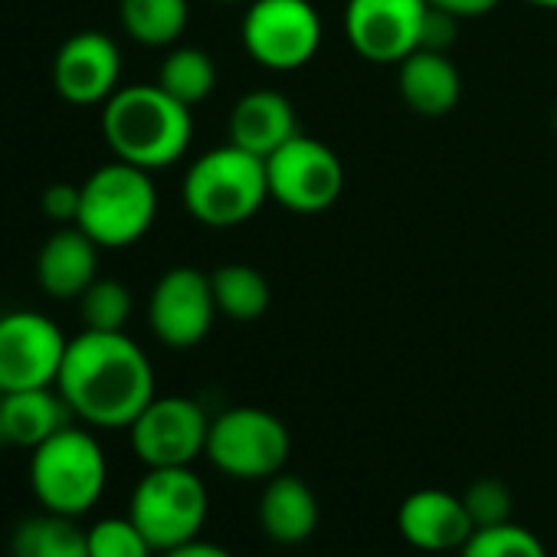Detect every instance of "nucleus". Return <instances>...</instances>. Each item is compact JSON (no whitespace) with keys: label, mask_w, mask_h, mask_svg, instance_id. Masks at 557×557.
<instances>
[{"label":"nucleus","mask_w":557,"mask_h":557,"mask_svg":"<svg viewBox=\"0 0 557 557\" xmlns=\"http://www.w3.org/2000/svg\"><path fill=\"white\" fill-rule=\"evenodd\" d=\"M57 391L73 417L96 430H128L158 397L154 368L125 332H79L70 338Z\"/></svg>","instance_id":"1"},{"label":"nucleus","mask_w":557,"mask_h":557,"mask_svg":"<svg viewBox=\"0 0 557 557\" xmlns=\"http://www.w3.org/2000/svg\"><path fill=\"white\" fill-rule=\"evenodd\" d=\"M102 135L119 161L161 171L187 154L194 119L190 109L158 83H138L122 86L102 106Z\"/></svg>","instance_id":"2"},{"label":"nucleus","mask_w":557,"mask_h":557,"mask_svg":"<svg viewBox=\"0 0 557 557\" xmlns=\"http://www.w3.org/2000/svg\"><path fill=\"white\" fill-rule=\"evenodd\" d=\"M30 492L40 508L79 518L99 505L109 485V459L102 443L83 426H63L57 436L30 449Z\"/></svg>","instance_id":"3"},{"label":"nucleus","mask_w":557,"mask_h":557,"mask_svg":"<svg viewBox=\"0 0 557 557\" xmlns=\"http://www.w3.org/2000/svg\"><path fill=\"white\" fill-rule=\"evenodd\" d=\"M181 197L197 223L213 230L239 226L252 220L269 197L265 161L226 141L187 168Z\"/></svg>","instance_id":"4"},{"label":"nucleus","mask_w":557,"mask_h":557,"mask_svg":"<svg viewBox=\"0 0 557 557\" xmlns=\"http://www.w3.org/2000/svg\"><path fill=\"white\" fill-rule=\"evenodd\" d=\"M158 216V190L151 171L128 161L96 168L79 184L76 226L86 230L102 249H125L145 239Z\"/></svg>","instance_id":"5"},{"label":"nucleus","mask_w":557,"mask_h":557,"mask_svg":"<svg viewBox=\"0 0 557 557\" xmlns=\"http://www.w3.org/2000/svg\"><path fill=\"white\" fill-rule=\"evenodd\" d=\"M207 515L210 492L190 466L145 469L128 502V518L141 528L154 554L197 541Z\"/></svg>","instance_id":"6"},{"label":"nucleus","mask_w":557,"mask_h":557,"mask_svg":"<svg viewBox=\"0 0 557 557\" xmlns=\"http://www.w3.org/2000/svg\"><path fill=\"white\" fill-rule=\"evenodd\" d=\"M216 472L243 482H265L286 472L293 433L262 407H230L210 420L207 453Z\"/></svg>","instance_id":"7"},{"label":"nucleus","mask_w":557,"mask_h":557,"mask_svg":"<svg viewBox=\"0 0 557 557\" xmlns=\"http://www.w3.org/2000/svg\"><path fill=\"white\" fill-rule=\"evenodd\" d=\"M239 37L262 70L296 73L319 57L325 27L309 0H249Z\"/></svg>","instance_id":"8"},{"label":"nucleus","mask_w":557,"mask_h":557,"mask_svg":"<svg viewBox=\"0 0 557 557\" xmlns=\"http://www.w3.org/2000/svg\"><path fill=\"white\" fill-rule=\"evenodd\" d=\"M265 181L269 197L278 207L312 216L338 203L345 190V164L325 141L299 132L265 158Z\"/></svg>","instance_id":"9"},{"label":"nucleus","mask_w":557,"mask_h":557,"mask_svg":"<svg viewBox=\"0 0 557 557\" xmlns=\"http://www.w3.org/2000/svg\"><path fill=\"white\" fill-rule=\"evenodd\" d=\"M70 338L63 329L30 309L0 315V391L57 387Z\"/></svg>","instance_id":"10"},{"label":"nucleus","mask_w":557,"mask_h":557,"mask_svg":"<svg viewBox=\"0 0 557 557\" xmlns=\"http://www.w3.org/2000/svg\"><path fill=\"white\" fill-rule=\"evenodd\" d=\"M210 420L190 397H154L128 426V440L145 469L194 466L207 453Z\"/></svg>","instance_id":"11"},{"label":"nucleus","mask_w":557,"mask_h":557,"mask_svg":"<svg viewBox=\"0 0 557 557\" xmlns=\"http://www.w3.org/2000/svg\"><path fill=\"white\" fill-rule=\"evenodd\" d=\"M426 14V0H348L345 34L361 60L397 66L420 50Z\"/></svg>","instance_id":"12"},{"label":"nucleus","mask_w":557,"mask_h":557,"mask_svg":"<svg viewBox=\"0 0 557 557\" xmlns=\"http://www.w3.org/2000/svg\"><path fill=\"white\" fill-rule=\"evenodd\" d=\"M216 315L210 275L194 265L168 269L148 299V325L154 338L174 351L197 348L210 335Z\"/></svg>","instance_id":"13"},{"label":"nucleus","mask_w":557,"mask_h":557,"mask_svg":"<svg viewBox=\"0 0 557 557\" xmlns=\"http://www.w3.org/2000/svg\"><path fill=\"white\" fill-rule=\"evenodd\" d=\"M122 53L112 37L73 34L53 60V86L70 106H106L122 86Z\"/></svg>","instance_id":"14"},{"label":"nucleus","mask_w":557,"mask_h":557,"mask_svg":"<svg viewBox=\"0 0 557 557\" xmlns=\"http://www.w3.org/2000/svg\"><path fill=\"white\" fill-rule=\"evenodd\" d=\"M397 528H400L404 541L423 554L462 550V544L475 531L462 495H453L446 488L410 492L397 508Z\"/></svg>","instance_id":"15"},{"label":"nucleus","mask_w":557,"mask_h":557,"mask_svg":"<svg viewBox=\"0 0 557 557\" xmlns=\"http://www.w3.org/2000/svg\"><path fill=\"white\" fill-rule=\"evenodd\" d=\"M99 243L76 223L60 226L37 252V283L50 299H79L99 278Z\"/></svg>","instance_id":"16"},{"label":"nucleus","mask_w":557,"mask_h":557,"mask_svg":"<svg viewBox=\"0 0 557 557\" xmlns=\"http://www.w3.org/2000/svg\"><path fill=\"white\" fill-rule=\"evenodd\" d=\"M226 132H230V145L265 161L272 151H278L299 135V115L283 92L252 89L233 106Z\"/></svg>","instance_id":"17"},{"label":"nucleus","mask_w":557,"mask_h":557,"mask_svg":"<svg viewBox=\"0 0 557 557\" xmlns=\"http://www.w3.org/2000/svg\"><path fill=\"white\" fill-rule=\"evenodd\" d=\"M256 515H259V528L269 541L283 544V547H296L315 534V528L322 521V505L306 479H299L293 472H278V475L265 479Z\"/></svg>","instance_id":"18"},{"label":"nucleus","mask_w":557,"mask_h":557,"mask_svg":"<svg viewBox=\"0 0 557 557\" xmlns=\"http://www.w3.org/2000/svg\"><path fill=\"white\" fill-rule=\"evenodd\" d=\"M397 89L413 115L443 119L459 106L462 79L446 53L417 50L404 63H397Z\"/></svg>","instance_id":"19"},{"label":"nucleus","mask_w":557,"mask_h":557,"mask_svg":"<svg viewBox=\"0 0 557 557\" xmlns=\"http://www.w3.org/2000/svg\"><path fill=\"white\" fill-rule=\"evenodd\" d=\"M73 420V410L57 387L14 391L4 394V404H0V443L37 449Z\"/></svg>","instance_id":"20"},{"label":"nucleus","mask_w":557,"mask_h":557,"mask_svg":"<svg viewBox=\"0 0 557 557\" xmlns=\"http://www.w3.org/2000/svg\"><path fill=\"white\" fill-rule=\"evenodd\" d=\"M11 557H89L86 528H79L70 515L44 508L14 528Z\"/></svg>","instance_id":"21"},{"label":"nucleus","mask_w":557,"mask_h":557,"mask_svg":"<svg viewBox=\"0 0 557 557\" xmlns=\"http://www.w3.org/2000/svg\"><path fill=\"white\" fill-rule=\"evenodd\" d=\"M210 289H213L216 312L233 322H256L265 315L272 302L269 278L246 262H223L220 269H213Z\"/></svg>","instance_id":"22"},{"label":"nucleus","mask_w":557,"mask_h":557,"mask_svg":"<svg viewBox=\"0 0 557 557\" xmlns=\"http://www.w3.org/2000/svg\"><path fill=\"white\" fill-rule=\"evenodd\" d=\"M122 30L141 47H171L190 21L187 0H119Z\"/></svg>","instance_id":"23"},{"label":"nucleus","mask_w":557,"mask_h":557,"mask_svg":"<svg viewBox=\"0 0 557 557\" xmlns=\"http://www.w3.org/2000/svg\"><path fill=\"white\" fill-rule=\"evenodd\" d=\"M154 83L168 96H174L177 102L194 109L203 99H210V92L216 89V63L200 47H174L161 60V70H158Z\"/></svg>","instance_id":"24"},{"label":"nucleus","mask_w":557,"mask_h":557,"mask_svg":"<svg viewBox=\"0 0 557 557\" xmlns=\"http://www.w3.org/2000/svg\"><path fill=\"white\" fill-rule=\"evenodd\" d=\"M132 309V289L119 278H96L79 296V315L89 332H125Z\"/></svg>","instance_id":"25"},{"label":"nucleus","mask_w":557,"mask_h":557,"mask_svg":"<svg viewBox=\"0 0 557 557\" xmlns=\"http://www.w3.org/2000/svg\"><path fill=\"white\" fill-rule=\"evenodd\" d=\"M459 557H547L541 537L524 524L505 521L492 528H475L462 544Z\"/></svg>","instance_id":"26"},{"label":"nucleus","mask_w":557,"mask_h":557,"mask_svg":"<svg viewBox=\"0 0 557 557\" xmlns=\"http://www.w3.org/2000/svg\"><path fill=\"white\" fill-rule=\"evenodd\" d=\"M89 557H158L141 528L125 515L99 518L92 528H86Z\"/></svg>","instance_id":"27"},{"label":"nucleus","mask_w":557,"mask_h":557,"mask_svg":"<svg viewBox=\"0 0 557 557\" xmlns=\"http://www.w3.org/2000/svg\"><path fill=\"white\" fill-rule=\"evenodd\" d=\"M462 502H466V511H469V518H472L475 528L505 524L515 515V495H511V488L502 479H492V475L469 482L466 492H462Z\"/></svg>","instance_id":"28"},{"label":"nucleus","mask_w":557,"mask_h":557,"mask_svg":"<svg viewBox=\"0 0 557 557\" xmlns=\"http://www.w3.org/2000/svg\"><path fill=\"white\" fill-rule=\"evenodd\" d=\"M40 207L60 226L76 223V216H79V184H63V181L50 184L44 190V197H40Z\"/></svg>","instance_id":"29"},{"label":"nucleus","mask_w":557,"mask_h":557,"mask_svg":"<svg viewBox=\"0 0 557 557\" xmlns=\"http://www.w3.org/2000/svg\"><path fill=\"white\" fill-rule=\"evenodd\" d=\"M456 24H459V17H453V14H446V11H440V8H430L426 24H423L420 50L446 53V50L456 44Z\"/></svg>","instance_id":"30"},{"label":"nucleus","mask_w":557,"mask_h":557,"mask_svg":"<svg viewBox=\"0 0 557 557\" xmlns=\"http://www.w3.org/2000/svg\"><path fill=\"white\" fill-rule=\"evenodd\" d=\"M426 4L446 11V14L459 17V21H466V17H482V14L495 11L502 0H426Z\"/></svg>","instance_id":"31"},{"label":"nucleus","mask_w":557,"mask_h":557,"mask_svg":"<svg viewBox=\"0 0 557 557\" xmlns=\"http://www.w3.org/2000/svg\"><path fill=\"white\" fill-rule=\"evenodd\" d=\"M158 557H233V554H230L226 547L213 544V541L197 537V541L181 544V547H174V550H164V554H158Z\"/></svg>","instance_id":"32"},{"label":"nucleus","mask_w":557,"mask_h":557,"mask_svg":"<svg viewBox=\"0 0 557 557\" xmlns=\"http://www.w3.org/2000/svg\"><path fill=\"white\" fill-rule=\"evenodd\" d=\"M531 8H541V11H557V0H528Z\"/></svg>","instance_id":"33"},{"label":"nucleus","mask_w":557,"mask_h":557,"mask_svg":"<svg viewBox=\"0 0 557 557\" xmlns=\"http://www.w3.org/2000/svg\"><path fill=\"white\" fill-rule=\"evenodd\" d=\"M220 4H239V0H220Z\"/></svg>","instance_id":"34"},{"label":"nucleus","mask_w":557,"mask_h":557,"mask_svg":"<svg viewBox=\"0 0 557 557\" xmlns=\"http://www.w3.org/2000/svg\"><path fill=\"white\" fill-rule=\"evenodd\" d=\"M554 128H557V106H554Z\"/></svg>","instance_id":"35"},{"label":"nucleus","mask_w":557,"mask_h":557,"mask_svg":"<svg viewBox=\"0 0 557 557\" xmlns=\"http://www.w3.org/2000/svg\"><path fill=\"white\" fill-rule=\"evenodd\" d=\"M0 404H4V391H0Z\"/></svg>","instance_id":"36"}]
</instances>
